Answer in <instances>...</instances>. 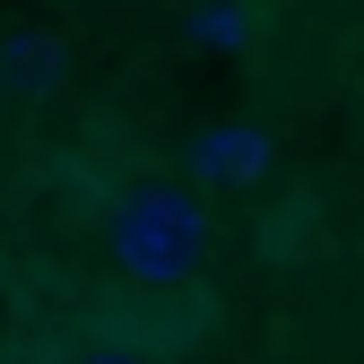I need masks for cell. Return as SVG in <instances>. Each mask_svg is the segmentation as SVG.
Listing matches in <instances>:
<instances>
[{
  "label": "cell",
  "instance_id": "obj_3",
  "mask_svg": "<svg viewBox=\"0 0 364 364\" xmlns=\"http://www.w3.org/2000/svg\"><path fill=\"white\" fill-rule=\"evenodd\" d=\"M0 78H9V96H61L70 87V43L61 35H43V26H18V35H0Z\"/></svg>",
  "mask_w": 364,
  "mask_h": 364
},
{
  "label": "cell",
  "instance_id": "obj_4",
  "mask_svg": "<svg viewBox=\"0 0 364 364\" xmlns=\"http://www.w3.org/2000/svg\"><path fill=\"white\" fill-rule=\"evenodd\" d=\"M191 35H200V43H235V35H243V9H200Z\"/></svg>",
  "mask_w": 364,
  "mask_h": 364
},
{
  "label": "cell",
  "instance_id": "obj_5",
  "mask_svg": "<svg viewBox=\"0 0 364 364\" xmlns=\"http://www.w3.org/2000/svg\"><path fill=\"white\" fill-rule=\"evenodd\" d=\"M70 364H148L139 347H87V355H70Z\"/></svg>",
  "mask_w": 364,
  "mask_h": 364
},
{
  "label": "cell",
  "instance_id": "obj_6",
  "mask_svg": "<svg viewBox=\"0 0 364 364\" xmlns=\"http://www.w3.org/2000/svg\"><path fill=\"white\" fill-rule=\"evenodd\" d=\"M0 105H9V78H0Z\"/></svg>",
  "mask_w": 364,
  "mask_h": 364
},
{
  "label": "cell",
  "instance_id": "obj_2",
  "mask_svg": "<svg viewBox=\"0 0 364 364\" xmlns=\"http://www.w3.org/2000/svg\"><path fill=\"white\" fill-rule=\"evenodd\" d=\"M269 130L260 122H208L191 148H182V173L200 182V191H252V182L269 173Z\"/></svg>",
  "mask_w": 364,
  "mask_h": 364
},
{
  "label": "cell",
  "instance_id": "obj_1",
  "mask_svg": "<svg viewBox=\"0 0 364 364\" xmlns=\"http://www.w3.org/2000/svg\"><path fill=\"white\" fill-rule=\"evenodd\" d=\"M105 252H113L122 278H139V287L200 278V260H208L200 191H182V182H130V191L105 208Z\"/></svg>",
  "mask_w": 364,
  "mask_h": 364
}]
</instances>
